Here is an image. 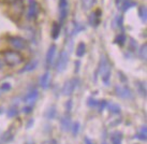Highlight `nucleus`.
I'll return each instance as SVG.
<instances>
[{
  "label": "nucleus",
  "mask_w": 147,
  "mask_h": 144,
  "mask_svg": "<svg viewBox=\"0 0 147 144\" xmlns=\"http://www.w3.org/2000/svg\"><path fill=\"white\" fill-rule=\"evenodd\" d=\"M3 60L9 66H15V65L22 64L24 58L16 51H5L3 53Z\"/></svg>",
  "instance_id": "obj_1"
},
{
  "label": "nucleus",
  "mask_w": 147,
  "mask_h": 144,
  "mask_svg": "<svg viewBox=\"0 0 147 144\" xmlns=\"http://www.w3.org/2000/svg\"><path fill=\"white\" fill-rule=\"evenodd\" d=\"M100 73H101V78H102L104 84L105 85L110 84L111 66H110V62L106 59L105 56H102L101 62H100Z\"/></svg>",
  "instance_id": "obj_2"
},
{
  "label": "nucleus",
  "mask_w": 147,
  "mask_h": 144,
  "mask_svg": "<svg viewBox=\"0 0 147 144\" xmlns=\"http://www.w3.org/2000/svg\"><path fill=\"white\" fill-rule=\"evenodd\" d=\"M8 42L10 46H12L14 51H20V49H24L27 46V43L23 38L21 37H10L8 39Z\"/></svg>",
  "instance_id": "obj_3"
},
{
  "label": "nucleus",
  "mask_w": 147,
  "mask_h": 144,
  "mask_svg": "<svg viewBox=\"0 0 147 144\" xmlns=\"http://www.w3.org/2000/svg\"><path fill=\"white\" fill-rule=\"evenodd\" d=\"M68 62H69V55H68V53L65 51H61L59 57H58L57 64H56V69H57V71L61 72V71L65 70Z\"/></svg>",
  "instance_id": "obj_4"
},
{
  "label": "nucleus",
  "mask_w": 147,
  "mask_h": 144,
  "mask_svg": "<svg viewBox=\"0 0 147 144\" xmlns=\"http://www.w3.org/2000/svg\"><path fill=\"white\" fill-rule=\"evenodd\" d=\"M68 15V1L59 0V21L63 23Z\"/></svg>",
  "instance_id": "obj_5"
},
{
  "label": "nucleus",
  "mask_w": 147,
  "mask_h": 144,
  "mask_svg": "<svg viewBox=\"0 0 147 144\" xmlns=\"http://www.w3.org/2000/svg\"><path fill=\"white\" fill-rule=\"evenodd\" d=\"M39 12V5L36 0H29V7H28V12H27V16L28 18H34L38 15Z\"/></svg>",
  "instance_id": "obj_6"
},
{
  "label": "nucleus",
  "mask_w": 147,
  "mask_h": 144,
  "mask_svg": "<svg viewBox=\"0 0 147 144\" xmlns=\"http://www.w3.org/2000/svg\"><path fill=\"white\" fill-rule=\"evenodd\" d=\"M76 85H78V80H69L68 82L65 83L63 88H62V93L67 96H70L74 91Z\"/></svg>",
  "instance_id": "obj_7"
},
{
  "label": "nucleus",
  "mask_w": 147,
  "mask_h": 144,
  "mask_svg": "<svg viewBox=\"0 0 147 144\" xmlns=\"http://www.w3.org/2000/svg\"><path fill=\"white\" fill-rule=\"evenodd\" d=\"M38 97H39V91H38V89H31L27 95L25 96L24 102L26 104H30L31 105V104H33V103L37 101Z\"/></svg>",
  "instance_id": "obj_8"
},
{
  "label": "nucleus",
  "mask_w": 147,
  "mask_h": 144,
  "mask_svg": "<svg viewBox=\"0 0 147 144\" xmlns=\"http://www.w3.org/2000/svg\"><path fill=\"white\" fill-rule=\"evenodd\" d=\"M115 91L116 94L123 99L126 98H131L132 97V93L130 91V89L128 87H120V86H116L115 88Z\"/></svg>",
  "instance_id": "obj_9"
},
{
  "label": "nucleus",
  "mask_w": 147,
  "mask_h": 144,
  "mask_svg": "<svg viewBox=\"0 0 147 144\" xmlns=\"http://www.w3.org/2000/svg\"><path fill=\"white\" fill-rule=\"evenodd\" d=\"M55 54H56V45L53 44V45H51V47L47 51V54H46V65L47 66H51L53 64Z\"/></svg>",
  "instance_id": "obj_10"
},
{
  "label": "nucleus",
  "mask_w": 147,
  "mask_h": 144,
  "mask_svg": "<svg viewBox=\"0 0 147 144\" xmlns=\"http://www.w3.org/2000/svg\"><path fill=\"white\" fill-rule=\"evenodd\" d=\"M100 18H101V10H97V11H94V12L91 13V15H90V25H92V26H98L99 23H100Z\"/></svg>",
  "instance_id": "obj_11"
},
{
  "label": "nucleus",
  "mask_w": 147,
  "mask_h": 144,
  "mask_svg": "<svg viewBox=\"0 0 147 144\" xmlns=\"http://www.w3.org/2000/svg\"><path fill=\"white\" fill-rule=\"evenodd\" d=\"M49 80H51V74L49 72H45L40 78V86L42 88H47L49 85Z\"/></svg>",
  "instance_id": "obj_12"
},
{
  "label": "nucleus",
  "mask_w": 147,
  "mask_h": 144,
  "mask_svg": "<svg viewBox=\"0 0 147 144\" xmlns=\"http://www.w3.org/2000/svg\"><path fill=\"white\" fill-rule=\"evenodd\" d=\"M110 138H111V141H112V143L113 144H121V138H123V135H121L119 131L111 133Z\"/></svg>",
  "instance_id": "obj_13"
},
{
  "label": "nucleus",
  "mask_w": 147,
  "mask_h": 144,
  "mask_svg": "<svg viewBox=\"0 0 147 144\" xmlns=\"http://www.w3.org/2000/svg\"><path fill=\"white\" fill-rule=\"evenodd\" d=\"M106 107L109 109V111H110L111 113H113V114H119V113H120V107H119V105L116 104V103H107Z\"/></svg>",
  "instance_id": "obj_14"
},
{
  "label": "nucleus",
  "mask_w": 147,
  "mask_h": 144,
  "mask_svg": "<svg viewBox=\"0 0 147 144\" xmlns=\"http://www.w3.org/2000/svg\"><path fill=\"white\" fill-rule=\"evenodd\" d=\"M70 125H71V120L69 116H65L61 120V128L63 131H68L70 129Z\"/></svg>",
  "instance_id": "obj_15"
},
{
  "label": "nucleus",
  "mask_w": 147,
  "mask_h": 144,
  "mask_svg": "<svg viewBox=\"0 0 147 144\" xmlns=\"http://www.w3.org/2000/svg\"><path fill=\"white\" fill-rule=\"evenodd\" d=\"M59 33H60V26L57 23H54L53 28H52V38L53 39H57L59 37Z\"/></svg>",
  "instance_id": "obj_16"
},
{
  "label": "nucleus",
  "mask_w": 147,
  "mask_h": 144,
  "mask_svg": "<svg viewBox=\"0 0 147 144\" xmlns=\"http://www.w3.org/2000/svg\"><path fill=\"white\" fill-rule=\"evenodd\" d=\"M38 66L37 60H33V62H30L29 64L26 65L24 69H22V72H25V71H32L33 69H36V67Z\"/></svg>",
  "instance_id": "obj_17"
},
{
  "label": "nucleus",
  "mask_w": 147,
  "mask_h": 144,
  "mask_svg": "<svg viewBox=\"0 0 147 144\" xmlns=\"http://www.w3.org/2000/svg\"><path fill=\"white\" fill-rule=\"evenodd\" d=\"M85 51H86L85 44H84L83 42H81V43L78 44V49H76V56H78V57H82L83 55L85 54Z\"/></svg>",
  "instance_id": "obj_18"
},
{
  "label": "nucleus",
  "mask_w": 147,
  "mask_h": 144,
  "mask_svg": "<svg viewBox=\"0 0 147 144\" xmlns=\"http://www.w3.org/2000/svg\"><path fill=\"white\" fill-rule=\"evenodd\" d=\"M139 14H140V17H141V20H142L144 23H146L147 14H146V7H145V5H142V7H140Z\"/></svg>",
  "instance_id": "obj_19"
},
{
  "label": "nucleus",
  "mask_w": 147,
  "mask_h": 144,
  "mask_svg": "<svg viewBox=\"0 0 147 144\" xmlns=\"http://www.w3.org/2000/svg\"><path fill=\"white\" fill-rule=\"evenodd\" d=\"M146 126H143V127L141 128V130H140V132L136 135V138H139L140 140H143L145 141L146 140Z\"/></svg>",
  "instance_id": "obj_20"
},
{
  "label": "nucleus",
  "mask_w": 147,
  "mask_h": 144,
  "mask_svg": "<svg viewBox=\"0 0 147 144\" xmlns=\"http://www.w3.org/2000/svg\"><path fill=\"white\" fill-rule=\"evenodd\" d=\"M18 114V111H17L16 107H11L8 110V116L9 117H13V116H16Z\"/></svg>",
  "instance_id": "obj_21"
},
{
  "label": "nucleus",
  "mask_w": 147,
  "mask_h": 144,
  "mask_svg": "<svg viewBox=\"0 0 147 144\" xmlns=\"http://www.w3.org/2000/svg\"><path fill=\"white\" fill-rule=\"evenodd\" d=\"M125 41H126V36H123V34L118 36V37L116 38V40H115V42H116V43H118L119 45H123Z\"/></svg>",
  "instance_id": "obj_22"
},
{
  "label": "nucleus",
  "mask_w": 147,
  "mask_h": 144,
  "mask_svg": "<svg viewBox=\"0 0 147 144\" xmlns=\"http://www.w3.org/2000/svg\"><path fill=\"white\" fill-rule=\"evenodd\" d=\"M140 55H141V57L143 58L144 60H146V44H144V45L142 46L141 52H140Z\"/></svg>",
  "instance_id": "obj_23"
},
{
  "label": "nucleus",
  "mask_w": 147,
  "mask_h": 144,
  "mask_svg": "<svg viewBox=\"0 0 147 144\" xmlns=\"http://www.w3.org/2000/svg\"><path fill=\"white\" fill-rule=\"evenodd\" d=\"M78 130H80V124L78 123H74L73 125V129H72V133H73V136H78Z\"/></svg>",
  "instance_id": "obj_24"
},
{
  "label": "nucleus",
  "mask_w": 147,
  "mask_h": 144,
  "mask_svg": "<svg viewBox=\"0 0 147 144\" xmlns=\"http://www.w3.org/2000/svg\"><path fill=\"white\" fill-rule=\"evenodd\" d=\"M88 104H89L90 107H96V105H97V104H99V102L98 101H96V100H94V99L92 98H90L89 100H88Z\"/></svg>",
  "instance_id": "obj_25"
},
{
  "label": "nucleus",
  "mask_w": 147,
  "mask_h": 144,
  "mask_svg": "<svg viewBox=\"0 0 147 144\" xmlns=\"http://www.w3.org/2000/svg\"><path fill=\"white\" fill-rule=\"evenodd\" d=\"M1 89L2 91H10L11 89V85L9 83H4V84H2V86H1Z\"/></svg>",
  "instance_id": "obj_26"
},
{
  "label": "nucleus",
  "mask_w": 147,
  "mask_h": 144,
  "mask_svg": "<svg viewBox=\"0 0 147 144\" xmlns=\"http://www.w3.org/2000/svg\"><path fill=\"white\" fill-rule=\"evenodd\" d=\"M47 115H49V118L54 117V115H55V107H51V110H49V111L47 112Z\"/></svg>",
  "instance_id": "obj_27"
},
{
  "label": "nucleus",
  "mask_w": 147,
  "mask_h": 144,
  "mask_svg": "<svg viewBox=\"0 0 147 144\" xmlns=\"http://www.w3.org/2000/svg\"><path fill=\"white\" fill-rule=\"evenodd\" d=\"M128 0H116V5H117V8L120 9L121 8V5H123L125 2H127Z\"/></svg>",
  "instance_id": "obj_28"
},
{
  "label": "nucleus",
  "mask_w": 147,
  "mask_h": 144,
  "mask_svg": "<svg viewBox=\"0 0 147 144\" xmlns=\"http://www.w3.org/2000/svg\"><path fill=\"white\" fill-rule=\"evenodd\" d=\"M85 144H94V143H92V142H91L88 138H86V139H85Z\"/></svg>",
  "instance_id": "obj_29"
},
{
  "label": "nucleus",
  "mask_w": 147,
  "mask_h": 144,
  "mask_svg": "<svg viewBox=\"0 0 147 144\" xmlns=\"http://www.w3.org/2000/svg\"><path fill=\"white\" fill-rule=\"evenodd\" d=\"M102 144H107V143H106V142H103V143Z\"/></svg>",
  "instance_id": "obj_30"
},
{
  "label": "nucleus",
  "mask_w": 147,
  "mask_h": 144,
  "mask_svg": "<svg viewBox=\"0 0 147 144\" xmlns=\"http://www.w3.org/2000/svg\"><path fill=\"white\" fill-rule=\"evenodd\" d=\"M10 1H16V0H10Z\"/></svg>",
  "instance_id": "obj_31"
}]
</instances>
